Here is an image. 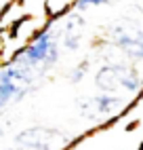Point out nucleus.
Instances as JSON below:
<instances>
[{
  "instance_id": "4",
  "label": "nucleus",
  "mask_w": 143,
  "mask_h": 150,
  "mask_svg": "<svg viewBox=\"0 0 143 150\" xmlns=\"http://www.w3.org/2000/svg\"><path fill=\"white\" fill-rule=\"evenodd\" d=\"M122 106V99L114 97L111 93H101L97 97H90L80 102V110L84 114H111Z\"/></svg>"
},
{
  "instance_id": "1",
  "label": "nucleus",
  "mask_w": 143,
  "mask_h": 150,
  "mask_svg": "<svg viewBox=\"0 0 143 150\" xmlns=\"http://www.w3.org/2000/svg\"><path fill=\"white\" fill-rule=\"evenodd\" d=\"M95 83L103 93H114L118 89H124L128 93H135L141 87V78L132 68L124 66H103L95 76Z\"/></svg>"
},
{
  "instance_id": "7",
  "label": "nucleus",
  "mask_w": 143,
  "mask_h": 150,
  "mask_svg": "<svg viewBox=\"0 0 143 150\" xmlns=\"http://www.w3.org/2000/svg\"><path fill=\"white\" fill-rule=\"evenodd\" d=\"M101 4H107V0H76L78 11H86L88 6H101Z\"/></svg>"
},
{
  "instance_id": "3",
  "label": "nucleus",
  "mask_w": 143,
  "mask_h": 150,
  "mask_svg": "<svg viewBox=\"0 0 143 150\" xmlns=\"http://www.w3.org/2000/svg\"><path fill=\"white\" fill-rule=\"evenodd\" d=\"M57 137H61V133L55 131V129L32 127V129L17 133L15 146L19 150H53V146L57 144Z\"/></svg>"
},
{
  "instance_id": "5",
  "label": "nucleus",
  "mask_w": 143,
  "mask_h": 150,
  "mask_svg": "<svg viewBox=\"0 0 143 150\" xmlns=\"http://www.w3.org/2000/svg\"><path fill=\"white\" fill-rule=\"evenodd\" d=\"M82 30H84V19L80 15H72L67 21H65V28H63V45L67 51H76L82 42Z\"/></svg>"
},
{
  "instance_id": "2",
  "label": "nucleus",
  "mask_w": 143,
  "mask_h": 150,
  "mask_svg": "<svg viewBox=\"0 0 143 150\" xmlns=\"http://www.w3.org/2000/svg\"><path fill=\"white\" fill-rule=\"evenodd\" d=\"M111 40L130 59H143V32L132 21H122L111 28Z\"/></svg>"
},
{
  "instance_id": "6",
  "label": "nucleus",
  "mask_w": 143,
  "mask_h": 150,
  "mask_svg": "<svg viewBox=\"0 0 143 150\" xmlns=\"http://www.w3.org/2000/svg\"><path fill=\"white\" fill-rule=\"evenodd\" d=\"M88 66H90V62H88V59L80 62V64H78V68H76L74 72L69 74V81H72V83H80V81H82V76L86 74V68H88Z\"/></svg>"
},
{
  "instance_id": "8",
  "label": "nucleus",
  "mask_w": 143,
  "mask_h": 150,
  "mask_svg": "<svg viewBox=\"0 0 143 150\" xmlns=\"http://www.w3.org/2000/svg\"><path fill=\"white\" fill-rule=\"evenodd\" d=\"M2 49H4V40L0 38V53H2Z\"/></svg>"
}]
</instances>
